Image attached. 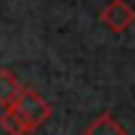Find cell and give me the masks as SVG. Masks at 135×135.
Here are the masks:
<instances>
[{
	"instance_id": "cell-1",
	"label": "cell",
	"mask_w": 135,
	"mask_h": 135,
	"mask_svg": "<svg viewBox=\"0 0 135 135\" xmlns=\"http://www.w3.org/2000/svg\"><path fill=\"white\" fill-rule=\"evenodd\" d=\"M12 107L33 126V131H36L40 123H45V121L50 119V112H52V107H50L36 90H21Z\"/></svg>"
},
{
	"instance_id": "cell-2",
	"label": "cell",
	"mask_w": 135,
	"mask_h": 135,
	"mask_svg": "<svg viewBox=\"0 0 135 135\" xmlns=\"http://www.w3.org/2000/svg\"><path fill=\"white\" fill-rule=\"evenodd\" d=\"M102 24H107L114 33H121L135 24V9L126 0H112L102 9Z\"/></svg>"
},
{
	"instance_id": "cell-3",
	"label": "cell",
	"mask_w": 135,
	"mask_h": 135,
	"mask_svg": "<svg viewBox=\"0 0 135 135\" xmlns=\"http://www.w3.org/2000/svg\"><path fill=\"white\" fill-rule=\"evenodd\" d=\"M0 128L7 135H31L33 126L14 109V107H5L2 116H0Z\"/></svg>"
},
{
	"instance_id": "cell-4",
	"label": "cell",
	"mask_w": 135,
	"mask_h": 135,
	"mask_svg": "<svg viewBox=\"0 0 135 135\" xmlns=\"http://www.w3.org/2000/svg\"><path fill=\"white\" fill-rule=\"evenodd\" d=\"M83 135H126L123 126L112 116V114H100L88 128Z\"/></svg>"
},
{
	"instance_id": "cell-5",
	"label": "cell",
	"mask_w": 135,
	"mask_h": 135,
	"mask_svg": "<svg viewBox=\"0 0 135 135\" xmlns=\"http://www.w3.org/2000/svg\"><path fill=\"white\" fill-rule=\"evenodd\" d=\"M21 90H24L21 83H19L9 71L2 69V71H0V104H2V107H12Z\"/></svg>"
}]
</instances>
